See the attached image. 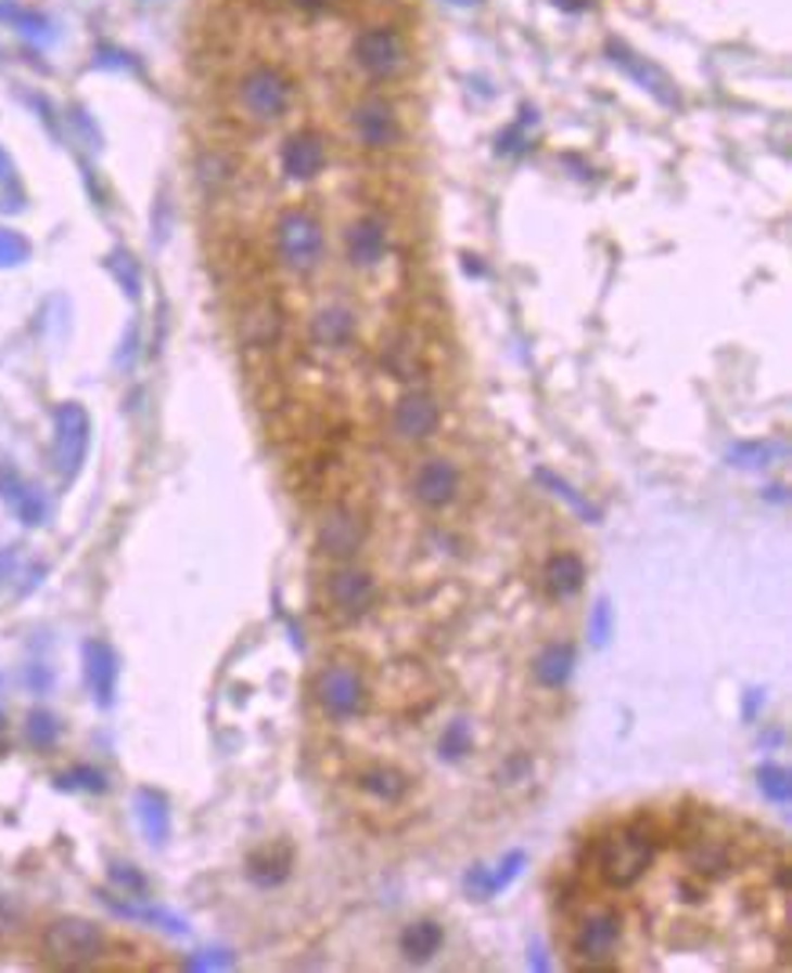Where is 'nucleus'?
Here are the masks:
<instances>
[{
    "instance_id": "2",
    "label": "nucleus",
    "mask_w": 792,
    "mask_h": 973,
    "mask_svg": "<svg viewBox=\"0 0 792 973\" xmlns=\"http://www.w3.org/2000/svg\"><path fill=\"white\" fill-rule=\"evenodd\" d=\"M40 951L51 966H62V970L94 966L105 956V934L91 919H76V916L51 919L40 934Z\"/></svg>"
},
{
    "instance_id": "25",
    "label": "nucleus",
    "mask_w": 792,
    "mask_h": 973,
    "mask_svg": "<svg viewBox=\"0 0 792 973\" xmlns=\"http://www.w3.org/2000/svg\"><path fill=\"white\" fill-rule=\"evenodd\" d=\"M87 655H91V684L98 695H102V702H108V691H113V677H116L113 655H108V648H102V644H91Z\"/></svg>"
},
{
    "instance_id": "17",
    "label": "nucleus",
    "mask_w": 792,
    "mask_h": 973,
    "mask_svg": "<svg viewBox=\"0 0 792 973\" xmlns=\"http://www.w3.org/2000/svg\"><path fill=\"white\" fill-rule=\"evenodd\" d=\"M684 869L699 880H724L734 869V854L727 847V840L716 836H691L684 843Z\"/></svg>"
},
{
    "instance_id": "27",
    "label": "nucleus",
    "mask_w": 792,
    "mask_h": 973,
    "mask_svg": "<svg viewBox=\"0 0 792 973\" xmlns=\"http://www.w3.org/2000/svg\"><path fill=\"white\" fill-rule=\"evenodd\" d=\"M756 782H759V789H764L770 799H775V804H789V771H785V767L764 764L756 771Z\"/></svg>"
},
{
    "instance_id": "21",
    "label": "nucleus",
    "mask_w": 792,
    "mask_h": 973,
    "mask_svg": "<svg viewBox=\"0 0 792 973\" xmlns=\"http://www.w3.org/2000/svg\"><path fill=\"white\" fill-rule=\"evenodd\" d=\"M442 940H445L442 923H434V919H417V923H409L401 930L398 945H401V956L409 962H427L434 951L442 948Z\"/></svg>"
},
{
    "instance_id": "6",
    "label": "nucleus",
    "mask_w": 792,
    "mask_h": 973,
    "mask_svg": "<svg viewBox=\"0 0 792 973\" xmlns=\"http://www.w3.org/2000/svg\"><path fill=\"white\" fill-rule=\"evenodd\" d=\"M618 937H623V916H618L615 908H608V905H593V908H586L579 919H575L569 948H572V956H575L579 966L593 970L597 962H608L615 956Z\"/></svg>"
},
{
    "instance_id": "1",
    "label": "nucleus",
    "mask_w": 792,
    "mask_h": 973,
    "mask_svg": "<svg viewBox=\"0 0 792 973\" xmlns=\"http://www.w3.org/2000/svg\"><path fill=\"white\" fill-rule=\"evenodd\" d=\"M659 843H662L659 840V829L651 825L648 818L626 821V825L604 832V836H597L590 843L593 869H597V875H601L608 886H618V891H626V886H634V883H640L648 875L651 861H655Z\"/></svg>"
},
{
    "instance_id": "26",
    "label": "nucleus",
    "mask_w": 792,
    "mask_h": 973,
    "mask_svg": "<svg viewBox=\"0 0 792 973\" xmlns=\"http://www.w3.org/2000/svg\"><path fill=\"white\" fill-rule=\"evenodd\" d=\"M438 753L445 756V760H460V756L471 753V728H467L463 720H452L449 728L442 731Z\"/></svg>"
},
{
    "instance_id": "23",
    "label": "nucleus",
    "mask_w": 792,
    "mask_h": 973,
    "mask_svg": "<svg viewBox=\"0 0 792 973\" xmlns=\"http://www.w3.org/2000/svg\"><path fill=\"white\" fill-rule=\"evenodd\" d=\"M380 362L387 366V373L395 376V381H412V376L423 373L420 351H417V344H412L409 333H395V337H387L384 351H380Z\"/></svg>"
},
{
    "instance_id": "20",
    "label": "nucleus",
    "mask_w": 792,
    "mask_h": 973,
    "mask_svg": "<svg viewBox=\"0 0 792 973\" xmlns=\"http://www.w3.org/2000/svg\"><path fill=\"white\" fill-rule=\"evenodd\" d=\"M355 337V311L344 305H325L311 319V341L319 348H347Z\"/></svg>"
},
{
    "instance_id": "4",
    "label": "nucleus",
    "mask_w": 792,
    "mask_h": 973,
    "mask_svg": "<svg viewBox=\"0 0 792 973\" xmlns=\"http://www.w3.org/2000/svg\"><path fill=\"white\" fill-rule=\"evenodd\" d=\"M276 254L279 261L297 276H308L325 257V232L322 221L311 210H282L276 221Z\"/></svg>"
},
{
    "instance_id": "36",
    "label": "nucleus",
    "mask_w": 792,
    "mask_h": 973,
    "mask_svg": "<svg viewBox=\"0 0 792 973\" xmlns=\"http://www.w3.org/2000/svg\"><path fill=\"white\" fill-rule=\"evenodd\" d=\"M452 4H474V0H452Z\"/></svg>"
},
{
    "instance_id": "14",
    "label": "nucleus",
    "mask_w": 792,
    "mask_h": 973,
    "mask_svg": "<svg viewBox=\"0 0 792 973\" xmlns=\"http://www.w3.org/2000/svg\"><path fill=\"white\" fill-rule=\"evenodd\" d=\"M282 330H286V319H282V308L271 297L254 300V305H246L243 316H239V341H243L250 351L276 348Z\"/></svg>"
},
{
    "instance_id": "34",
    "label": "nucleus",
    "mask_w": 792,
    "mask_h": 973,
    "mask_svg": "<svg viewBox=\"0 0 792 973\" xmlns=\"http://www.w3.org/2000/svg\"><path fill=\"white\" fill-rule=\"evenodd\" d=\"M18 923V908H11L4 897H0V934H11Z\"/></svg>"
},
{
    "instance_id": "19",
    "label": "nucleus",
    "mask_w": 792,
    "mask_h": 973,
    "mask_svg": "<svg viewBox=\"0 0 792 973\" xmlns=\"http://www.w3.org/2000/svg\"><path fill=\"white\" fill-rule=\"evenodd\" d=\"M355 782L362 793L376 796L380 804H398V799H406L409 793V774L398 771V767L391 764H373V767H362V771L355 774Z\"/></svg>"
},
{
    "instance_id": "30",
    "label": "nucleus",
    "mask_w": 792,
    "mask_h": 973,
    "mask_svg": "<svg viewBox=\"0 0 792 973\" xmlns=\"http://www.w3.org/2000/svg\"><path fill=\"white\" fill-rule=\"evenodd\" d=\"M539 482H547V485H550V489H553V492H561V496H564V500H569V503H572V507H575V511H579V514H586V517H593V522H597V517H601V514H597V511H593V507H590V503H586V500H579V496H575V492H572V489H569V485H564L561 478H553V474H547V471H539Z\"/></svg>"
},
{
    "instance_id": "35",
    "label": "nucleus",
    "mask_w": 792,
    "mask_h": 973,
    "mask_svg": "<svg viewBox=\"0 0 792 973\" xmlns=\"http://www.w3.org/2000/svg\"><path fill=\"white\" fill-rule=\"evenodd\" d=\"M4 175H8V156L0 153V178H4Z\"/></svg>"
},
{
    "instance_id": "11",
    "label": "nucleus",
    "mask_w": 792,
    "mask_h": 973,
    "mask_svg": "<svg viewBox=\"0 0 792 973\" xmlns=\"http://www.w3.org/2000/svg\"><path fill=\"white\" fill-rule=\"evenodd\" d=\"M438 424H442V406H438V398L431 392H423V387L406 392L395 402V409H391V431H395L401 441L431 438L434 431H438Z\"/></svg>"
},
{
    "instance_id": "5",
    "label": "nucleus",
    "mask_w": 792,
    "mask_h": 973,
    "mask_svg": "<svg viewBox=\"0 0 792 973\" xmlns=\"http://www.w3.org/2000/svg\"><path fill=\"white\" fill-rule=\"evenodd\" d=\"M352 62L362 77L384 84L395 80L401 69L409 66V48L406 37L395 26H366L358 29L352 40Z\"/></svg>"
},
{
    "instance_id": "33",
    "label": "nucleus",
    "mask_w": 792,
    "mask_h": 973,
    "mask_svg": "<svg viewBox=\"0 0 792 973\" xmlns=\"http://www.w3.org/2000/svg\"><path fill=\"white\" fill-rule=\"evenodd\" d=\"M767 452H770V446H738V449H731V460L742 463V468H764Z\"/></svg>"
},
{
    "instance_id": "9",
    "label": "nucleus",
    "mask_w": 792,
    "mask_h": 973,
    "mask_svg": "<svg viewBox=\"0 0 792 973\" xmlns=\"http://www.w3.org/2000/svg\"><path fill=\"white\" fill-rule=\"evenodd\" d=\"M366 536H369V522L362 511H355V507H330L319 522L315 543H319L325 558L347 561L358 554V547L366 543Z\"/></svg>"
},
{
    "instance_id": "8",
    "label": "nucleus",
    "mask_w": 792,
    "mask_h": 973,
    "mask_svg": "<svg viewBox=\"0 0 792 973\" xmlns=\"http://www.w3.org/2000/svg\"><path fill=\"white\" fill-rule=\"evenodd\" d=\"M352 131L358 138V145L369 149V153H387L401 142V120L398 110L380 94H366L362 102H355L352 110Z\"/></svg>"
},
{
    "instance_id": "22",
    "label": "nucleus",
    "mask_w": 792,
    "mask_h": 973,
    "mask_svg": "<svg viewBox=\"0 0 792 973\" xmlns=\"http://www.w3.org/2000/svg\"><path fill=\"white\" fill-rule=\"evenodd\" d=\"M572 666H575V648L572 644H564V641L547 644L536 655V663H532V677H536L542 688H561L564 680L572 677Z\"/></svg>"
},
{
    "instance_id": "28",
    "label": "nucleus",
    "mask_w": 792,
    "mask_h": 973,
    "mask_svg": "<svg viewBox=\"0 0 792 973\" xmlns=\"http://www.w3.org/2000/svg\"><path fill=\"white\" fill-rule=\"evenodd\" d=\"M0 18L11 23L15 29H22L26 37H40L43 29H48V18L29 12V8H18V4H0Z\"/></svg>"
},
{
    "instance_id": "24",
    "label": "nucleus",
    "mask_w": 792,
    "mask_h": 973,
    "mask_svg": "<svg viewBox=\"0 0 792 973\" xmlns=\"http://www.w3.org/2000/svg\"><path fill=\"white\" fill-rule=\"evenodd\" d=\"M290 865H293V854L290 847H279V850H260L250 858V880H257L260 886H276L290 875Z\"/></svg>"
},
{
    "instance_id": "7",
    "label": "nucleus",
    "mask_w": 792,
    "mask_h": 973,
    "mask_svg": "<svg viewBox=\"0 0 792 973\" xmlns=\"http://www.w3.org/2000/svg\"><path fill=\"white\" fill-rule=\"evenodd\" d=\"M315 702H319V709L325 713V717L333 720H352L358 717V713L366 709V684H362V674H358L355 666L347 663H330L319 669V677H315Z\"/></svg>"
},
{
    "instance_id": "15",
    "label": "nucleus",
    "mask_w": 792,
    "mask_h": 973,
    "mask_svg": "<svg viewBox=\"0 0 792 973\" xmlns=\"http://www.w3.org/2000/svg\"><path fill=\"white\" fill-rule=\"evenodd\" d=\"M608 59H612L629 80L640 84V88H644L648 94H655L662 105H677L680 102L677 99V84H673L651 59L637 55V51H629L626 44H608Z\"/></svg>"
},
{
    "instance_id": "3",
    "label": "nucleus",
    "mask_w": 792,
    "mask_h": 973,
    "mask_svg": "<svg viewBox=\"0 0 792 973\" xmlns=\"http://www.w3.org/2000/svg\"><path fill=\"white\" fill-rule=\"evenodd\" d=\"M235 105L250 124H276L293 105V80L276 66L246 69L235 84Z\"/></svg>"
},
{
    "instance_id": "18",
    "label": "nucleus",
    "mask_w": 792,
    "mask_h": 973,
    "mask_svg": "<svg viewBox=\"0 0 792 973\" xmlns=\"http://www.w3.org/2000/svg\"><path fill=\"white\" fill-rule=\"evenodd\" d=\"M583 579H586V565H583L579 554H572V550L553 554L547 561V568H542V582H547V593L553 601L575 598V593L583 590Z\"/></svg>"
},
{
    "instance_id": "13",
    "label": "nucleus",
    "mask_w": 792,
    "mask_h": 973,
    "mask_svg": "<svg viewBox=\"0 0 792 973\" xmlns=\"http://www.w3.org/2000/svg\"><path fill=\"white\" fill-rule=\"evenodd\" d=\"M279 167L290 181H311L325 167V138L319 131L290 135L279 149Z\"/></svg>"
},
{
    "instance_id": "10",
    "label": "nucleus",
    "mask_w": 792,
    "mask_h": 973,
    "mask_svg": "<svg viewBox=\"0 0 792 973\" xmlns=\"http://www.w3.org/2000/svg\"><path fill=\"white\" fill-rule=\"evenodd\" d=\"M325 601L341 619H358L373 609L376 601V582L362 568H336L325 576Z\"/></svg>"
},
{
    "instance_id": "31",
    "label": "nucleus",
    "mask_w": 792,
    "mask_h": 973,
    "mask_svg": "<svg viewBox=\"0 0 792 973\" xmlns=\"http://www.w3.org/2000/svg\"><path fill=\"white\" fill-rule=\"evenodd\" d=\"M290 8H297L304 15H333L347 8V0H290Z\"/></svg>"
},
{
    "instance_id": "32",
    "label": "nucleus",
    "mask_w": 792,
    "mask_h": 973,
    "mask_svg": "<svg viewBox=\"0 0 792 973\" xmlns=\"http://www.w3.org/2000/svg\"><path fill=\"white\" fill-rule=\"evenodd\" d=\"M608 633H612V612H608V601H597L593 609V623H590V637L593 644H604Z\"/></svg>"
},
{
    "instance_id": "29",
    "label": "nucleus",
    "mask_w": 792,
    "mask_h": 973,
    "mask_svg": "<svg viewBox=\"0 0 792 973\" xmlns=\"http://www.w3.org/2000/svg\"><path fill=\"white\" fill-rule=\"evenodd\" d=\"M29 257V243L18 232L0 229V265H22Z\"/></svg>"
},
{
    "instance_id": "16",
    "label": "nucleus",
    "mask_w": 792,
    "mask_h": 973,
    "mask_svg": "<svg viewBox=\"0 0 792 973\" xmlns=\"http://www.w3.org/2000/svg\"><path fill=\"white\" fill-rule=\"evenodd\" d=\"M344 254L352 268H376L387 254V225L373 214L352 221L344 232Z\"/></svg>"
},
{
    "instance_id": "12",
    "label": "nucleus",
    "mask_w": 792,
    "mask_h": 973,
    "mask_svg": "<svg viewBox=\"0 0 792 973\" xmlns=\"http://www.w3.org/2000/svg\"><path fill=\"white\" fill-rule=\"evenodd\" d=\"M456 492H460V471H456V463L445 457L423 460L417 474H412V496H417V503L431 507V511L449 507L456 500Z\"/></svg>"
}]
</instances>
